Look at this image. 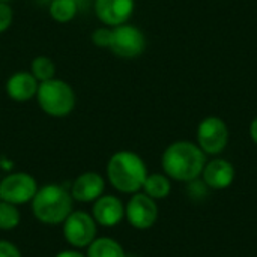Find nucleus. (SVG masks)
I'll use <instances>...</instances> for the list:
<instances>
[{
	"label": "nucleus",
	"mask_w": 257,
	"mask_h": 257,
	"mask_svg": "<svg viewBox=\"0 0 257 257\" xmlns=\"http://www.w3.org/2000/svg\"><path fill=\"white\" fill-rule=\"evenodd\" d=\"M111 33H113V27H99L93 30L92 42L101 48H108L111 42Z\"/></svg>",
	"instance_id": "nucleus-20"
},
{
	"label": "nucleus",
	"mask_w": 257,
	"mask_h": 257,
	"mask_svg": "<svg viewBox=\"0 0 257 257\" xmlns=\"http://www.w3.org/2000/svg\"><path fill=\"white\" fill-rule=\"evenodd\" d=\"M54 257H86V254H83L77 250H65V251L57 253Z\"/></svg>",
	"instance_id": "nucleus-23"
},
{
	"label": "nucleus",
	"mask_w": 257,
	"mask_h": 257,
	"mask_svg": "<svg viewBox=\"0 0 257 257\" xmlns=\"http://www.w3.org/2000/svg\"><path fill=\"white\" fill-rule=\"evenodd\" d=\"M206 161V154L199 148V145L187 140H179L169 145L161 157L164 175L179 182H191L199 179Z\"/></svg>",
	"instance_id": "nucleus-1"
},
{
	"label": "nucleus",
	"mask_w": 257,
	"mask_h": 257,
	"mask_svg": "<svg viewBox=\"0 0 257 257\" xmlns=\"http://www.w3.org/2000/svg\"><path fill=\"white\" fill-rule=\"evenodd\" d=\"M86 257H126V253L116 239L96 238L87 247Z\"/></svg>",
	"instance_id": "nucleus-16"
},
{
	"label": "nucleus",
	"mask_w": 257,
	"mask_h": 257,
	"mask_svg": "<svg viewBox=\"0 0 257 257\" xmlns=\"http://www.w3.org/2000/svg\"><path fill=\"white\" fill-rule=\"evenodd\" d=\"M48 12L53 20L59 23L71 21L78 12L77 0H51L48 5Z\"/></svg>",
	"instance_id": "nucleus-17"
},
{
	"label": "nucleus",
	"mask_w": 257,
	"mask_h": 257,
	"mask_svg": "<svg viewBox=\"0 0 257 257\" xmlns=\"http://www.w3.org/2000/svg\"><path fill=\"white\" fill-rule=\"evenodd\" d=\"M72 203L74 199L71 191L57 184H47L38 188L30 202L33 217L39 223L48 226L62 224L72 212Z\"/></svg>",
	"instance_id": "nucleus-3"
},
{
	"label": "nucleus",
	"mask_w": 257,
	"mask_h": 257,
	"mask_svg": "<svg viewBox=\"0 0 257 257\" xmlns=\"http://www.w3.org/2000/svg\"><path fill=\"white\" fill-rule=\"evenodd\" d=\"M30 72L32 75L39 81H47V80H51L54 78V74H56V66L53 63V60L47 56H38L32 60L30 63Z\"/></svg>",
	"instance_id": "nucleus-18"
},
{
	"label": "nucleus",
	"mask_w": 257,
	"mask_h": 257,
	"mask_svg": "<svg viewBox=\"0 0 257 257\" xmlns=\"http://www.w3.org/2000/svg\"><path fill=\"white\" fill-rule=\"evenodd\" d=\"M96 17L107 26L125 24L134 12V0H95Z\"/></svg>",
	"instance_id": "nucleus-11"
},
{
	"label": "nucleus",
	"mask_w": 257,
	"mask_h": 257,
	"mask_svg": "<svg viewBox=\"0 0 257 257\" xmlns=\"http://www.w3.org/2000/svg\"><path fill=\"white\" fill-rule=\"evenodd\" d=\"M39 81L32 75V72L18 71L12 74L6 81V93L12 101L26 102L36 96Z\"/></svg>",
	"instance_id": "nucleus-14"
},
{
	"label": "nucleus",
	"mask_w": 257,
	"mask_h": 257,
	"mask_svg": "<svg viewBox=\"0 0 257 257\" xmlns=\"http://www.w3.org/2000/svg\"><path fill=\"white\" fill-rule=\"evenodd\" d=\"M148 176V169L140 155L131 151H119L107 164L108 182L120 193H139Z\"/></svg>",
	"instance_id": "nucleus-2"
},
{
	"label": "nucleus",
	"mask_w": 257,
	"mask_h": 257,
	"mask_svg": "<svg viewBox=\"0 0 257 257\" xmlns=\"http://www.w3.org/2000/svg\"><path fill=\"white\" fill-rule=\"evenodd\" d=\"M235 167L230 161L224 158H214L211 161H206L202 178L208 188L212 190H224L229 188L235 181Z\"/></svg>",
	"instance_id": "nucleus-13"
},
{
	"label": "nucleus",
	"mask_w": 257,
	"mask_h": 257,
	"mask_svg": "<svg viewBox=\"0 0 257 257\" xmlns=\"http://www.w3.org/2000/svg\"><path fill=\"white\" fill-rule=\"evenodd\" d=\"M105 190V179L96 172H84L75 178L71 187V196L81 203H90L99 199Z\"/></svg>",
	"instance_id": "nucleus-12"
},
{
	"label": "nucleus",
	"mask_w": 257,
	"mask_h": 257,
	"mask_svg": "<svg viewBox=\"0 0 257 257\" xmlns=\"http://www.w3.org/2000/svg\"><path fill=\"white\" fill-rule=\"evenodd\" d=\"M0 2H9V0H0Z\"/></svg>",
	"instance_id": "nucleus-25"
},
{
	"label": "nucleus",
	"mask_w": 257,
	"mask_h": 257,
	"mask_svg": "<svg viewBox=\"0 0 257 257\" xmlns=\"http://www.w3.org/2000/svg\"><path fill=\"white\" fill-rule=\"evenodd\" d=\"M36 179L24 172H17L5 176L0 181V200L9 202L15 206L32 202L38 191Z\"/></svg>",
	"instance_id": "nucleus-6"
},
{
	"label": "nucleus",
	"mask_w": 257,
	"mask_h": 257,
	"mask_svg": "<svg viewBox=\"0 0 257 257\" xmlns=\"http://www.w3.org/2000/svg\"><path fill=\"white\" fill-rule=\"evenodd\" d=\"M142 190L146 196H149L154 200L166 199L172 190L170 178L163 173H151V175L148 173Z\"/></svg>",
	"instance_id": "nucleus-15"
},
{
	"label": "nucleus",
	"mask_w": 257,
	"mask_h": 257,
	"mask_svg": "<svg viewBox=\"0 0 257 257\" xmlns=\"http://www.w3.org/2000/svg\"><path fill=\"white\" fill-rule=\"evenodd\" d=\"M146 47V39L143 32L131 24H120L113 27L111 33V42H110V50L123 59H133L140 56L145 51Z\"/></svg>",
	"instance_id": "nucleus-8"
},
{
	"label": "nucleus",
	"mask_w": 257,
	"mask_h": 257,
	"mask_svg": "<svg viewBox=\"0 0 257 257\" xmlns=\"http://www.w3.org/2000/svg\"><path fill=\"white\" fill-rule=\"evenodd\" d=\"M250 136H251L253 142L257 145V117L251 122V125H250Z\"/></svg>",
	"instance_id": "nucleus-24"
},
{
	"label": "nucleus",
	"mask_w": 257,
	"mask_h": 257,
	"mask_svg": "<svg viewBox=\"0 0 257 257\" xmlns=\"http://www.w3.org/2000/svg\"><path fill=\"white\" fill-rule=\"evenodd\" d=\"M0 257H21V253L15 244L2 239L0 241Z\"/></svg>",
	"instance_id": "nucleus-22"
},
{
	"label": "nucleus",
	"mask_w": 257,
	"mask_h": 257,
	"mask_svg": "<svg viewBox=\"0 0 257 257\" xmlns=\"http://www.w3.org/2000/svg\"><path fill=\"white\" fill-rule=\"evenodd\" d=\"M229 143V128L221 117L209 116L197 128V145L206 155L221 154Z\"/></svg>",
	"instance_id": "nucleus-7"
},
{
	"label": "nucleus",
	"mask_w": 257,
	"mask_h": 257,
	"mask_svg": "<svg viewBox=\"0 0 257 257\" xmlns=\"http://www.w3.org/2000/svg\"><path fill=\"white\" fill-rule=\"evenodd\" d=\"M12 18H14L12 8L8 5V2H0V33L9 29V26L12 24Z\"/></svg>",
	"instance_id": "nucleus-21"
},
{
	"label": "nucleus",
	"mask_w": 257,
	"mask_h": 257,
	"mask_svg": "<svg viewBox=\"0 0 257 257\" xmlns=\"http://www.w3.org/2000/svg\"><path fill=\"white\" fill-rule=\"evenodd\" d=\"M36 99L41 110L53 117H65L75 107V93L72 87L59 78L39 83Z\"/></svg>",
	"instance_id": "nucleus-4"
},
{
	"label": "nucleus",
	"mask_w": 257,
	"mask_h": 257,
	"mask_svg": "<svg viewBox=\"0 0 257 257\" xmlns=\"http://www.w3.org/2000/svg\"><path fill=\"white\" fill-rule=\"evenodd\" d=\"M92 217L96 224L102 227H114L125 217V206L122 200L111 194H102L93 202Z\"/></svg>",
	"instance_id": "nucleus-10"
},
{
	"label": "nucleus",
	"mask_w": 257,
	"mask_h": 257,
	"mask_svg": "<svg viewBox=\"0 0 257 257\" xmlns=\"http://www.w3.org/2000/svg\"><path fill=\"white\" fill-rule=\"evenodd\" d=\"M21 221V214L18 208L9 202L0 200V230H12Z\"/></svg>",
	"instance_id": "nucleus-19"
},
{
	"label": "nucleus",
	"mask_w": 257,
	"mask_h": 257,
	"mask_svg": "<svg viewBox=\"0 0 257 257\" xmlns=\"http://www.w3.org/2000/svg\"><path fill=\"white\" fill-rule=\"evenodd\" d=\"M62 224L65 241L74 248H87L98 238V224L84 211H72Z\"/></svg>",
	"instance_id": "nucleus-5"
},
{
	"label": "nucleus",
	"mask_w": 257,
	"mask_h": 257,
	"mask_svg": "<svg viewBox=\"0 0 257 257\" xmlns=\"http://www.w3.org/2000/svg\"><path fill=\"white\" fill-rule=\"evenodd\" d=\"M125 217L137 230L151 229L158 220L157 200L151 199L145 193H134L125 206Z\"/></svg>",
	"instance_id": "nucleus-9"
}]
</instances>
